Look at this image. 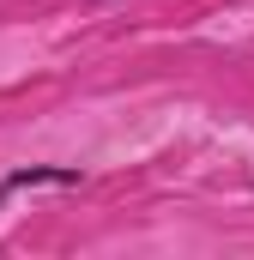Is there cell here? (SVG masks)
Listing matches in <instances>:
<instances>
[{"label":"cell","instance_id":"obj_1","mask_svg":"<svg viewBox=\"0 0 254 260\" xmlns=\"http://www.w3.org/2000/svg\"><path fill=\"white\" fill-rule=\"evenodd\" d=\"M24 188H79V170H73V164H24V170L0 176V200L24 194Z\"/></svg>","mask_w":254,"mask_h":260}]
</instances>
